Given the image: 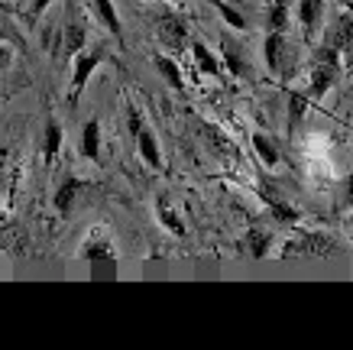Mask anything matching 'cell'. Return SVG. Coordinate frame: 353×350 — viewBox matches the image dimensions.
Segmentation results:
<instances>
[{
    "mask_svg": "<svg viewBox=\"0 0 353 350\" xmlns=\"http://www.w3.org/2000/svg\"><path fill=\"white\" fill-rule=\"evenodd\" d=\"M85 263L91 266V282H114L117 279V253H114V240L108 231H91L85 246H81Z\"/></svg>",
    "mask_w": 353,
    "mask_h": 350,
    "instance_id": "cell-1",
    "label": "cell"
},
{
    "mask_svg": "<svg viewBox=\"0 0 353 350\" xmlns=\"http://www.w3.org/2000/svg\"><path fill=\"white\" fill-rule=\"evenodd\" d=\"M108 62V49L104 46H91V49H81L75 55V72H72V91H68V104H78V97L85 91L88 78L94 75L97 65Z\"/></svg>",
    "mask_w": 353,
    "mask_h": 350,
    "instance_id": "cell-2",
    "label": "cell"
},
{
    "mask_svg": "<svg viewBox=\"0 0 353 350\" xmlns=\"http://www.w3.org/2000/svg\"><path fill=\"white\" fill-rule=\"evenodd\" d=\"M334 237L327 233H318V231H308V233H295L282 244V256H327L334 253Z\"/></svg>",
    "mask_w": 353,
    "mask_h": 350,
    "instance_id": "cell-3",
    "label": "cell"
},
{
    "mask_svg": "<svg viewBox=\"0 0 353 350\" xmlns=\"http://www.w3.org/2000/svg\"><path fill=\"white\" fill-rule=\"evenodd\" d=\"M156 32H159V43L172 52H179L185 43H188V23L179 17V13H162L156 20Z\"/></svg>",
    "mask_w": 353,
    "mask_h": 350,
    "instance_id": "cell-4",
    "label": "cell"
},
{
    "mask_svg": "<svg viewBox=\"0 0 353 350\" xmlns=\"http://www.w3.org/2000/svg\"><path fill=\"white\" fill-rule=\"evenodd\" d=\"M88 3H91V13L97 17V23H101L117 43H123V26H120V17H117V10H114V3H110V0H88Z\"/></svg>",
    "mask_w": 353,
    "mask_h": 350,
    "instance_id": "cell-5",
    "label": "cell"
},
{
    "mask_svg": "<svg viewBox=\"0 0 353 350\" xmlns=\"http://www.w3.org/2000/svg\"><path fill=\"white\" fill-rule=\"evenodd\" d=\"M133 139H137V149H139V156H143V162H146L150 169L159 172L162 169V153H159V139H156V133L143 127Z\"/></svg>",
    "mask_w": 353,
    "mask_h": 350,
    "instance_id": "cell-6",
    "label": "cell"
},
{
    "mask_svg": "<svg viewBox=\"0 0 353 350\" xmlns=\"http://www.w3.org/2000/svg\"><path fill=\"white\" fill-rule=\"evenodd\" d=\"M256 195L266 202V208L272 211V217H276V221H282V224H295V221H299V211H295L292 204L282 202L279 195H272V191H269V185H256Z\"/></svg>",
    "mask_w": 353,
    "mask_h": 350,
    "instance_id": "cell-7",
    "label": "cell"
},
{
    "mask_svg": "<svg viewBox=\"0 0 353 350\" xmlns=\"http://www.w3.org/2000/svg\"><path fill=\"white\" fill-rule=\"evenodd\" d=\"M59 36H62V49H59V55H62V59H75V55L85 49V26H81V23L68 20V23H65V30L59 32Z\"/></svg>",
    "mask_w": 353,
    "mask_h": 350,
    "instance_id": "cell-8",
    "label": "cell"
},
{
    "mask_svg": "<svg viewBox=\"0 0 353 350\" xmlns=\"http://www.w3.org/2000/svg\"><path fill=\"white\" fill-rule=\"evenodd\" d=\"M321 13H324V0H299V20H301L305 36H318Z\"/></svg>",
    "mask_w": 353,
    "mask_h": 350,
    "instance_id": "cell-9",
    "label": "cell"
},
{
    "mask_svg": "<svg viewBox=\"0 0 353 350\" xmlns=\"http://www.w3.org/2000/svg\"><path fill=\"white\" fill-rule=\"evenodd\" d=\"M350 43H353V17H341V20H334L331 26H327L321 46H331V49L341 52L343 46H350Z\"/></svg>",
    "mask_w": 353,
    "mask_h": 350,
    "instance_id": "cell-10",
    "label": "cell"
},
{
    "mask_svg": "<svg viewBox=\"0 0 353 350\" xmlns=\"http://www.w3.org/2000/svg\"><path fill=\"white\" fill-rule=\"evenodd\" d=\"M78 191H81V179H78V175H65L62 185H59V191H55V198H52L55 211H59V214H68V211H72V204H75V195H78Z\"/></svg>",
    "mask_w": 353,
    "mask_h": 350,
    "instance_id": "cell-11",
    "label": "cell"
},
{
    "mask_svg": "<svg viewBox=\"0 0 353 350\" xmlns=\"http://www.w3.org/2000/svg\"><path fill=\"white\" fill-rule=\"evenodd\" d=\"M81 156L88 162L101 159V124L97 120H88L85 127H81Z\"/></svg>",
    "mask_w": 353,
    "mask_h": 350,
    "instance_id": "cell-12",
    "label": "cell"
},
{
    "mask_svg": "<svg viewBox=\"0 0 353 350\" xmlns=\"http://www.w3.org/2000/svg\"><path fill=\"white\" fill-rule=\"evenodd\" d=\"M221 59H224V68L230 72V78H243V75L250 72L243 62V52H240V46H236L234 39H224V43H221Z\"/></svg>",
    "mask_w": 353,
    "mask_h": 350,
    "instance_id": "cell-13",
    "label": "cell"
},
{
    "mask_svg": "<svg viewBox=\"0 0 353 350\" xmlns=\"http://www.w3.org/2000/svg\"><path fill=\"white\" fill-rule=\"evenodd\" d=\"M282 49H285L282 32H269V36H266V46H263V55H266L269 75H279V72H282Z\"/></svg>",
    "mask_w": 353,
    "mask_h": 350,
    "instance_id": "cell-14",
    "label": "cell"
},
{
    "mask_svg": "<svg viewBox=\"0 0 353 350\" xmlns=\"http://www.w3.org/2000/svg\"><path fill=\"white\" fill-rule=\"evenodd\" d=\"M156 214H159V224L165 227L169 233H175V237H185V224H182V217L175 214V208L169 204V198L162 195L159 202H156Z\"/></svg>",
    "mask_w": 353,
    "mask_h": 350,
    "instance_id": "cell-15",
    "label": "cell"
},
{
    "mask_svg": "<svg viewBox=\"0 0 353 350\" xmlns=\"http://www.w3.org/2000/svg\"><path fill=\"white\" fill-rule=\"evenodd\" d=\"M152 65H156V72L165 78V85L169 88H182V68H179V62L175 59H169V55H152Z\"/></svg>",
    "mask_w": 353,
    "mask_h": 350,
    "instance_id": "cell-16",
    "label": "cell"
},
{
    "mask_svg": "<svg viewBox=\"0 0 353 350\" xmlns=\"http://www.w3.org/2000/svg\"><path fill=\"white\" fill-rule=\"evenodd\" d=\"M253 149H256L259 162H263L266 169H276L279 166V146L266 137V133H253Z\"/></svg>",
    "mask_w": 353,
    "mask_h": 350,
    "instance_id": "cell-17",
    "label": "cell"
},
{
    "mask_svg": "<svg viewBox=\"0 0 353 350\" xmlns=\"http://www.w3.org/2000/svg\"><path fill=\"white\" fill-rule=\"evenodd\" d=\"M192 55H194V65H198V72L204 75H221V62H217V55L208 49L204 43H194L192 46Z\"/></svg>",
    "mask_w": 353,
    "mask_h": 350,
    "instance_id": "cell-18",
    "label": "cell"
},
{
    "mask_svg": "<svg viewBox=\"0 0 353 350\" xmlns=\"http://www.w3.org/2000/svg\"><path fill=\"white\" fill-rule=\"evenodd\" d=\"M59 149H62V124H59V120H49V124H46V146H43L46 162H52L55 156H59Z\"/></svg>",
    "mask_w": 353,
    "mask_h": 350,
    "instance_id": "cell-19",
    "label": "cell"
},
{
    "mask_svg": "<svg viewBox=\"0 0 353 350\" xmlns=\"http://www.w3.org/2000/svg\"><path fill=\"white\" fill-rule=\"evenodd\" d=\"M269 244H272V237L266 231H259V227H253V231L246 233V250H250L253 260H263L269 253Z\"/></svg>",
    "mask_w": 353,
    "mask_h": 350,
    "instance_id": "cell-20",
    "label": "cell"
},
{
    "mask_svg": "<svg viewBox=\"0 0 353 350\" xmlns=\"http://www.w3.org/2000/svg\"><path fill=\"white\" fill-rule=\"evenodd\" d=\"M266 26H269V32H285V26H289V3H279V0H272V3H269Z\"/></svg>",
    "mask_w": 353,
    "mask_h": 350,
    "instance_id": "cell-21",
    "label": "cell"
},
{
    "mask_svg": "<svg viewBox=\"0 0 353 350\" xmlns=\"http://www.w3.org/2000/svg\"><path fill=\"white\" fill-rule=\"evenodd\" d=\"M204 133H208V143H211V146H214V149H221L224 156H234V159H236V146H234V143H230V139H224V133H221V130H214V127H204Z\"/></svg>",
    "mask_w": 353,
    "mask_h": 350,
    "instance_id": "cell-22",
    "label": "cell"
},
{
    "mask_svg": "<svg viewBox=\"0 0 353 350\" xmlns=\"http://www.w3.org/2000/svg\"><path fill=\"white\" fill-rule=\"evenodd\" d=\"M214 7H217V13H221L230 26H234V30H246V17L240 10H234L230 3H221V0H214Z\"/></svg>",
    "mask_w": 353,
    "mask_h": 350,
    "instance_id": "cell-23",
    "label": "cell"
},
{
    "mask_svg": "<svg viewBox=\"0 0 353 350\" xmlns=\"http://www.w3.org/2000/svg\"><path fill=\"white\" fill-rule=\"evenodd\" d=\"M49 3H52V0H32L30 10H26V23H30V26H36V20L46 13V7H49Z\"/></svg>",
    "mask_w": 353,
    "mask_h": 350,
    "instance_id": "cell-24",
    "label": "cell"
},
{
    "mask_svg": "<svg viewBox=\"0 0 353 350\" xmlns=\"http://www.w3.org/2000/svg\"><path fill=\"white\" fill-rule=\"evenodd\" d=\"M127 124H130V133L137 137L139 130H143V120H139V110L133 104H127Z\"/></svg>",
    "mask_w": 353,
    "mask_h": 350,
    "instance_id": "cell-25",
    "label": "cell"
},
{
    "mask_svg": "<svg viewBox=\"0 0 353 350\" xmlns=\"http://www.w3.org/2000/svg\"><path fill=\"white\" fill-rule=\"evenodd\" d=\"M343 208H353V175H347L343 179Z\"/></svg>",
    "mask_w": 353,
    "mask_h": 350,
    "instance_id": "cell-26",
    "label": "cell"
},
{
    "mask_svg": "<svg viewBox=\"0 0 353 350\" xmlns=\"http://www.w3.org/2000/svg\"><path fill=\"white\" fill-rule=\"evenodd\" d=\"M7 65H10V49L0 43V68H7Z\"/></svg>",
    "mask_w": 353,
    "mask_h": 350,
    "instance_id": "cell-27",
    "label": "cell"
},
{
    "mask_svg": "<svg viewBox=\"0 0 353 350\" xmlns=\"http://www.w3.org/2000/svg\"><path fill=\"white\" fill-rule=\"evenodd\" d=\"M7 156H10V149L0 146V175H3V169H7Z\"/></svg>",
    "mask_w": 353,
    "mask_h": 350,
    "instance_id": "cell-28",
    "label": "cell"
},
{
    "mask_svg": "<svg viewBox=\"0 0 353 350\" xmlns=\"http://www.w3.org/2000/svg\"><path fill=\"white\" fill-rule=\"evenodd\" d=\"M7 36V23H3V7H0V39Z\"/></svg>",
    "mask_w": 353,
    "mask_h": 350,
    "instance_id": "cell-29",
    "label": "cell"
},
{
    "mask_svg": "<svg viewBox=\"0 0 353 350\" xmlns=\"http://www.w3.org/2000/svg\"><path fill=\"white\" fill-rule=\"evenodd\" d=\"M279 3H289V0H279Z\"/></svg>",
    "mask_w": 353,
    "mask_h": 350,
    "instance_id": "cell-30",
    "label": "cell"
}]
</instances>
